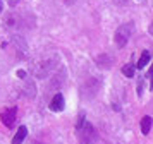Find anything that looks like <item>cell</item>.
Here are the masks:
<instances>
[{
    "instance_id": "obj_9",
    "label": "cell",
    "mask_w": 153,
    "mask_h": 144,
    "mask_svg": "<svg viewBox=\"0 0 153 144\" xmlns=\"http://www.w3.org/2000/svg\"><path fill=\"white\" fill-rule=\"evenodd\" d=\"M17 75H19L21 79H24V75H26V74H24V70H17Z\"/></svg>"
},
{
    "instance_id": "obj_6",
    "label": "cell",
    "mask_w": 153,
    "mask_h": 144,
    "mask_svg": "<svg viewBox=\"0 0 153 144\" xmlns=\"http://www.w3.org/2000/svg\"><path fill=\"white\" fill-rule=\"evenodd\" d=\"M152 123H153V120H152V117L150 115L143 117V120H141V132H143L145 136L150 134V130H152Z\"/></svg>"
},
{
    "instance_id": "obj_4",
    "label": "cell",
    "mask_w": 153,
    "mask_h": 144,
    "mask_svg": "<svg viewBox=\"0 0 153 144\" xmlns=\"http://www.w3.org/2000/svg\"><path fill=\"white\" fill-rule=\"evenodd\" d=\"M50 110L52 112H62L64 110V96L59 93L52 98V101H50Z\"/></svg>"
},
{
    "instance_id": "obj_10",
    "label": "cell",
    "mask_w": 153,
    "mask_h": 144,
    "mask_svg": "<svg viewBox=\"0 0 153 144\" xmlns=\"http://www.w3.org/2000/svg\"><path fill=\"white\" fill-rule=\"evenodd\" d=\"M146 77H148V79H150V81H152V67H150V70H148V72H146Z\"/></svg>"
},
{
    "instance_id": "obj_12",
    "label": "cell",
    "mask_w": 153,
    "mask_h": 144,
    "mask_svg": "<svg viewBox=\"0 0 153 144\" xmlns=\"http://www.w3.org/2000/svg\"><path fill=\"white\" fill-rule=\"evenodd\" d=\"M0 12H2V4H0Z\"/></svg>"
},
{
    "instance_id": "obj_2",
    "label": "cell",
    "mask_w": 153,
    "mask_h": 144,
    "mask_svg": "<svg viewBox=\"0 0 153 144\" xmlns=\"http://www.w3.org/2000/svg\"><path fill=\"white\" fill-rule=\"evenodd\" d=\"M95 141V129L91 123H84L79 127V143L81 144H93Z\"/></svg>"
},
{
    "instance_id": "obj_5",
    "label": "cell",
    "mask_w": 153,
    "mask_h": 144,
    "mask_svg": "<svg viewBox=\"0 0 153 144\" xmlns=\"http://www.w3.org/2000/svg\"><path fill=\"white\" fill-rule=\"evenodd\" d=\"M26 134H28V129H26V125H21V127L17 129V132H16V136L12 137V144H21L22 141H24Z\"/></svg>"
},
{
    "instance_id": "obj_11",
    "label": "cell",
    "mask_w": 153,
    "mask_h": 144,
    "mask_svg": "<svg viewBox=\"0 0 153 144\" xmlns=\"http://www.w3.org/2000/svg\"><path fill=\"white\" fill-rule=\"evenodd\" d=\"M64 2H65V4H67V5H72V4H74V2H76V0H64Z\"/></svg>"
},
{
    "instance_id": "obj_3",
    "label": "cell",
    "mask_w": 153,
    "mask_h": 144,
    "mask_svg": "<svg viewBox=\"0 0 153 144\" xmlns=\"http://www.w3.org/2000/svg\"><path fill=\"white\" fill-rule=\"evenodd\" d=\"M2 122L5 127H12V123L16 122V108H7L2 112Z\"/></svg>"
},
{
    "instance_id": "obj_8",
    "label": "cell",
    "mask_w": 153,
    "mask_h": 144,
    "mask_svg": "<svg viewBox=\"0 0 153 144\" xmlns=\"http://www.w3.org/2000/svg\"><path fill=\"white\" fill-rule=\"evenodd\" d=\"M122 74L126 77H134V67H132V64H126L124 67H122Z\"/></svg>"
},
{
    "instance_id": "obj_7",
    "label": "cell",
    "mask_w": 153,
    "mask_h": 144,
    "mask_svg": "<svg viewBox=\"0 0 153 144\" xmlns=\"http://www.w3.org/2000/svg\"><path fill=\"white\" fill-rule=\"evenodd\" d=\"M150 60H152V53L148 50H143V53H141V57L138 60V69H143L146 64H150Z\"/></svg>"
},
{
    "instance_id": "obj_1",
    "label": "cell",
    "mask_w": 153,
    "mask_h": 144,
    "mask_svg": "<svg viewBox=\"0 0 153 144\" xmlns=\"http://www.w3.org/2000/svg\"><path fill=\"white\" fill-rule=\"evenodd\" d=\"M131 33H132V22L122 24V26L115 31V45H117L119 48H122L126 43H127L129 36H131Z\"/></svg>"
}]
</instances>
